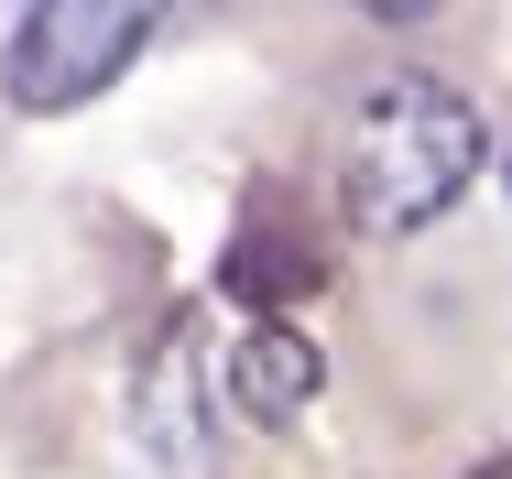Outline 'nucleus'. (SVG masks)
Instances as JSON below:
<instances>
[{
  "label": "nucleus",
  "mask_w": 512,
  "mask_h": 479,
  "mask_svg": "<svg viewBox=\"0 0 512 479\" xmlns=\"http://www.w3.org/2000/svg\"><path fill=\"white\" fill-rule=\"evenodd\" d=\"M480 164H491L480 109L447 88V77H425V66L371 77L360 109H349V131H338V196H349V218L382 229V240H404V229H425V218H447V207L469 196Z\"/></svg>",
  "instance_id": "1"
},
{
  "label": "nucleus",
  "mask_w": 512,
  "mask_h": 479,
  "mask_svg": "<svg viewBox=\"0 0 512 479\" xmlns=\"http://www.w3.org/2000/svg\"><path fill=\"white\" fill-rule=\"evenodd\" d=\"M153 33H164V22L131 11V0H44V11L11 22L0 88H11V109H33V120H66V109H88L109 77H131Z\"/></svg>",
  "instance_id": "2"
},
{
  "label": "nucleus",
  "mask_w": 512,
  "mask_h": 479,
  "mask_svg": "<svg viewBox=\"0 0 512 479\" xmlns=\"http://www.w3.org/2000/svg\"><path fill=\"white\" fill-rule=\"evenodd\" d=\"M316 392H327V360H316L306 327H240V349H229V414L240 425H295Z\"/></svg>",
  "instance_id": "3"
},
{
  "label": "nucleus",
  "mask_w": 512,
  "mask_h": 479,
  "mask_svg": "<svg viewBox=\"0 0 512 479\" xmlns=\"http://www.w3.org/2000/svg\"><path fill=\"white\" fill-rule=\"evenodd\" d=\"M131 425H142V458H153V469H197V458H207L197 338H186V327H164V349L142 360V403H131Z\"/></svg>",
  "instance_id": "4"
},
{
  "label": "nucleus",
  "mask_w": 512,
  "mask_h": 479,
  "mask_svg": "<svg viewBox=\"0 0 512 479\" xmlns=\"http://www.w3.org/2000/svg\"><path fill=\"white\" fill-rule=\"evenodd\" d=\"M480 479H512V469H480Z\"/></svg>",
  "instance_id": "5"
}]
</instances>
